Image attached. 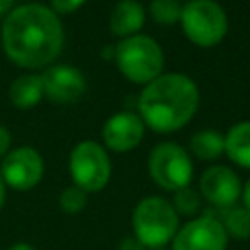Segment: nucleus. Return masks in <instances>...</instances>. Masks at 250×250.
Instances as JSON below:
<instances>
[{
	"instance_id": "nucleus-19",
	"label": "nucleus",
	"mask_w": 250,
	"mask_h": 250,
	"mask_svg": "<svg viewBox=\"0 0 250 250\" xmlns=\"http://www.w3.org/2000/svg\"><path fill=\"white\" fill-rule=\"evenodd\" d=\"M59 203H61V209H62L64 213L74 215V213H80V211L86 207L88 197H86V191H84V189L72 186V188H64V189H62Z\"/></svg>"
},
{
	"instance_id": "nucleus-20",
	"label": "nucleus",
	"mask_w": 250,
	"mask_h": 250,
	"mask_svg": "<svg viewBox=\"0 0 250 250\" xmlns=\"http://www.w3.org/2000/svg\"><path fill=\"white\" fill-rule=\"evenodd\" d=\"M174 209L178 215H193L199 209V195L189 189V188H182L178 191H174Z\"/></svg>"
},
{
	"instance_id": "nucleus-5",
	"label": "nucleus",
	"mask_w": 250,
	"mask_h": 250,
	"mask_svg": "<svg viewBox=\"0 0 250 250\" xmlns=\"http://www.w3.org/2000/svg\"><path fill=\"white\" fill-rule=\"evenodd\" d=\"M182 27L189 41L199 47H213L227 35V16L213 0H191L182 8Z\"/></svg>"
},
{
	"instance_id": "nucleus-4",
	"label": "nucleus",
	"mask_w": 250,
	"mask_h": 250,
	"mask_svg": "<svg viewBox=\"0 0 250 250\" xmlns=\"http://www.w3.org/2000/svg\"><path fill=\"white\" fill-rule=\"evenodd\" d=\"M115 64L135 84H148L160 76L164 55L158 43L146 35H133L115 47Z\"/></svg>"
},
{
	"instance_id": "nucleus-24",
	"label": "nucleus",
	"mask_w": 250,
	"mask_h": 250,
	"mask_svg": "<svg viewBox=\"0 0 250 250\" xmlns=\"http://www.w3.org/2000/svg\"><path fill=\"white\" fill-rule=\"evenodd\" d=\"M242 201H244V209L250 211V180L246 182V186L242 189Z\"/></svg>"
},
{
	"instance_id": "nucleus-28",
	"label": "nucleus",
	"mask_w": 250,
	"mask_h": 250,
	"mask_svg": "<svg viewBox=\"0 0 250 250\" xmlns=\"http://www.w3.org/2000/svg\"><path fill=\"white\" fill-rule=\"evenodd\" d=\"M154 250H166V248H154Z\"/></svg>"
},
{
	"instance_id": "nucleus-11",
	"label": "nucleus",
	"mask_w": 250,
	"mask_h": 250,
	"mask_svg": "<svg viewBox=\"0 0 250 250\" xmlns=\"http://www.w3.org/2000/svg\"><path fill=\"white\" fill-rule=\"evenodd\" d=\"M43 92L51 102H59V104H68L78 100L84 90H86V80L84 74L74 68V66H66V64H59L49 68L43 76Z\"/></svg>"
},
{
	"instance_id": "nucleus-12",
	"label": "nucleus",
	"mask_w": 250,
	"mask_h": 250,
	"mask_svg": "<svg viewBox=\"0 0 250 250\" xmlns=\"http://www.w3.org/2000/svg\"><path fill=\"white\" fill-rule=\"evenodd\" d=\"M145 135V123L131 111H121L109 117L104 125V143L115 152H127L135 148Z\"/></svg>"
},
{
	"instance_id": "nucleus-27",
	"label": "nucleus",
	"mask_w": 250,
	"mask_h": 250,
	"mask_svg": "<svg viewBox=\"0 0 250 250\" xmlns=\"http://www.w3.org/2000/svg\"><path fill=\"white\" fill-rule=\"evenodd\" d=\"M4 199H6V189H4V180H2V176H0V209H2V205H4Z\"/></svg>"
},
{
	"instance_id": "nucleus-21",
	"label": "nucleus",
	"mask_w": 250,
	"mask_h": 250,
	"mask_svg": "<svg viewBox=\"0 0 250 250\" xmlns=\"http://www.w3.org/2000/svg\"><path fill=\"white\" fill-rule=\"evenodd\" d=\"M86 0H51V6L55 12L59 14H70L74 10H78Z\"/></svg>"
},
{
	"instance_id": "nucleus-3",
	"label": "nucleus",
	"mask_w": 250,
	"mask_h": 250,
	"mask_svg": "<svg viewBox=\"0 0 250 250\" xmlns=\"http://www.w3.org/2000/svg\"><path fill=\"white\" fill-rule=\"evenodd\" d=\"M133 230L145 248H164L178 232V213L164 197H145L133 211Z\"/></svg>"
},
{
	"instance_id": "nucleus-16",
	"label": "nucleus",
	"mask_w": 250,
	"mask_h": 250,
	"mask_svg": "<svg viewBox=\"0 0 250 250\" xmlns=\"http://www.w3.org/2000/svg\"><path fill=\"white\" fill-rule=\"evenodd\" d=\"M189 148L197 158L213 160L225 152V137L217 131H199L191 137Z\"/></svg>"
},
{
	"instance_id": "nucleus-14",
	"label": "nucleus",
	"mask_w": 250,
	"mask_h": 250,
	"mask_svg": "<svg viewBox=\"0 0 250 250\" xmlns=\"http://www.w3.org/2000/svg\"><path fill=\"white\" fill-rule=\"evenodd\" d=\"M43 94H45L43 80H41V76H35V74L18 76L10 86V100L20 109L33 107L43 98Z\"/></svg>"
},
{
	"instance_id": "nucleus-10",
	"label": "nucleus",
	"mask_w": 250,
	"mask_h": 250,
	"mask_svg": "<svg viewBox=\"0 0 250 250\" xmlns=\"http://www.w3.org/2000/svg\"><path fill=\"white\" fill-rule=\"evenodd\" d=\"M199 188H201L203 197L219 209L232 207L242 193L238 176L227 166L207 168L199 180Z\"/></svg>"
},
{
	"instance_id": "nucleus-17",
	"label": "nucleus",
	"mask_w": 250,
	"mask_h": 250,
	"mask_svg": "<svg viewBox=\"0 0 250 250\" xmlns=\"http://www.w3.org/2000/svg\"><path fill=\"white\" fill-rule=\"evenodd\" d=\"M221 217H215L225 232L232 234L234 238H250V211H246L244 207H227V209H221Z\"/></svg>"
},
{
	"instance_id": "nucleus-9",
	"label": "nucleus",
	"mask_w": 250,
	"mask_h": 250,
	"mask_svg": "<svg viewBox=\"0 0 250 250\" xmlns=\"http://www.w3.org/2000/svg\"><path fill=\"white\" fill-rule=\"evenodd\" d=\"M0 176L4 184L14 189L25 191L35 188L43 178V158L31 146H20L2 160Z\"/></svg>"
},
{
	"instance_id": "nucleus-18",
	"label": "nucleus",
	"mask_w": 250,
	"mask_h": 250,
	"mask_svg": "<svg viewBox=\"0 0 250 250\" xmlns=\"http://www.w3.org/2000/svg\"><path fill=\"white\" fill-rule=\"evenodd\" d=\"M150 14L158 23H174L182 16V8L178 0H152L150 2Z\"/></svg>"
},
{
	"instance_id": "nucleus-22",
	"label": "nucleus",
	"mask_w": 250,
	"mask_h": 250,
	"mask_svg": "<svg viewBox=\"0 0 250 250\" xmlns=\"http://www.w3.org/2000/svg\"><path fill=\"white\" fill-rule=\"evenodd\" d=\"M117 250H145V246H143L137 238L127 236V238H123V240H121V244H119V248H117Z\"/></svg>"
},
{
	"instance_id": "nucleus-23",
	"label": "nucleus",
	"mask_w": 250,
	"mask_h": 250,
	"mask_svg": "<svg viewBox=\"0 0 250 250\" xmlns=\"http://www.w3.org/2000/svg\"><path fill=\"white\" fill-rule=\"evenodd\" d=\"M12 143V137H10V131L6 127L0 125V156H4L8 152V146Z\"/></svg>"
},
{
	"instance_id": "nucleus-26",
	"label": "nucleus",
	"mask_w": 250,
	"mask_h": 250,
	"mask_svg": "<svg viewBox=\"0 0 250 250\" xmlns=\"http://www.w3.org/2000/svg\"><path fill=\"white\" fill-rule=\"evenodd\" d=\"M12 4H14V0H0V16L6 14L12 8Z\"/></svg>"
},
{
	"instance_id": "nucleus-7",
	"label": "nucleus",
	"mask_w": 250,
	"mask_h": 250,
	"mask_svg": "<svg viewBox=\"0 0 250 250\" xmlns=\"http://www.w3.org/2000/svg\"><path fill=\"white\" fill-rule=\"evenodd\" d=\"M68 170L74 180V186L88 193V191H100L107 184L111 174V164L105 150L98 143L84 141L72 148Z\"/></svg>"
},
{
	"instance_id": "nucleus-6",
	"label": "nucleus",
	"mask_w": 250,
	"mask_h": 250,
	"mask_svg": "<svg viewBox=\"0 0 250 250\" xmlns=\"http://www.w3.org/2000/svg\"><path fill=\"white\" fill-rule=\"evenodd\" d=\"M150 178L168 191H178L188 188L191 182L193 166L189 154L174 143H160L152 148L148 156Z\"/></svg>"
},
{
	"instance_id": "nucleus-2",
	"label": "nucleus",
	"mask_w": 250,
	"mask_h": 250,
	"mask_svg": "<svg viewBox=\"0 0 250 250\" xmlns=\"http://www.w3.org/2000/svg\"><path fill=\"white\" fill-rule=\"evenodd\" d=\"M197 86L186 74H160L145 86L139 98L143 123L158 133H172L184 127L197 111Z\"/></svg>"
},
{
	"instance_id": "nucleus-8",
	"label": "nucleus",
	"mask_w": 250,
	"mask_h": 250,
	"mask_svg": "<svg viewBox=\"0 0 250 250\" xmlns=\"http://www.w3.org/2000/svg\"><path fill=\"white\" fill-rule=\"evenodd\" d=\"M172 250H227V232L213 215H201L174 234Z\"/></svg>"
},
{
	"instance_id": "nucleus-13",
	"label": "nucleus",
	"mask_w": 250,
	"mask_h": 250,
	"mask_svg": "<svg viewBox=\"0 0 250 250\" xmlns=\"http://www.w3.org/2000/svg\"><path fill=\"white\" fill-rule=\"evenodd\" d=\"M145 23V10L137 0H121L109 18V27L119 37H133Z\"/></svg>"
},
{
	"instance_id": "nucleus-1",
	"label": "nucleus",
	"mask_w": 250,
	"mask_h": 250,
	"mask_svg": "<svg viewBox=\"0 0 250 250\" xmlns=\"http://www.w3.org/2000/svg\"><path fill=\"white\" fill-rule=\"evenodd\" d=\"M62 25L55 12L41 4H25L8 14L2 25L6 55L20 66L39 68L62 47Z\"/></svg>"
},
{
	"instance_id": "nucleus-25",
	"label": "nucleus",
	"mask_w": 250,
	"mask_h": 250,
	"mask_svg": "<svg viewBox=\"0 0 250 250\" xmlns=\"http://www.w3.org/2000/svg\"><path fill=\"white\" fill-rule=\"evenodd\" d=\"M8 250H35L31 244H27V242H18V244H14V246H10Z\"/></svg>"
},
{
	"instance_id": "nucleus-15",
	"label": "nucleus",
	"mask_w": 250,
	"mask_h": 250,
	"mask_svg": "<svg viewBox=\"0 0 250 250\" xmlns=\"http://www.w3.org/2000/svg\"><path fill=\"white\" fill-rule=\"evenodd\" d=\"M225 150L232 162L250 168V121L236 123L225 137Z\"/></svg>"
}]
</instances>
